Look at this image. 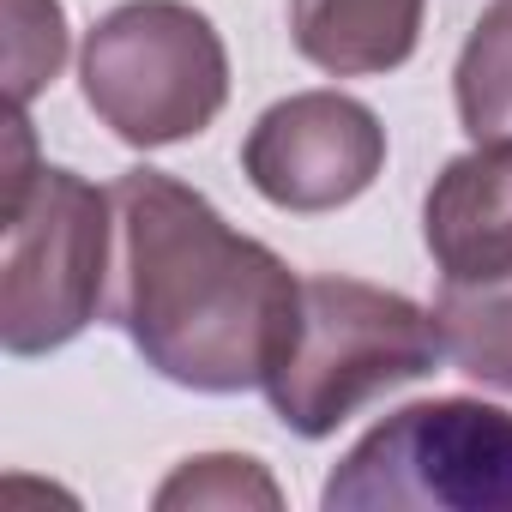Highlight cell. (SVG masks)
Segmentation results:
<instances>
[{"mask_svg": "<svg viewBox=\"0 0 512 512\" xmlns=\"http://www.w3.org/2000/svg\"><path fill=\"white\" fill-rule=\"evenodd\" d=\"M109 193L121 235L115 320L145 368L211 398L266 386L302 278L163 169H127Z\"/></svg>", "mask_w": 512, "mask_h": 512, "instance_id": "6da1fadb", "label": "cell"}, {"mask_svg": "<svg viewBox=\"0 0 512 512\" xmlns=\"http://www.w3.org/2000/svg\"><path fill=\"white\" fill-rule=\"evenodd\" d=\"M440 356L446 344L434 308L362 278H302L266 398L290 434L326 440L380 392L434 374Z\"/></svg>", "mask_w": 512, "mask_h": 512, "instance_id": "7a4b0ae2", "label": "cell"}, {"mask_svg": "<svg viewBox=\"0 0 512 512\" xmlns=\"http://www.w3.org/2000/svg\"><path fill=\"white\" fill-rule=\"evenodd\" d=\"M115 193H97L73 169L31 163L25 109H13V181H7V260H0V344L7 356H49L73 344L109 284Z\"/></svg>", "mask_w": 512, "mask_h": 512, "instance_id": "3957f363", "label": "cell"}, {"mask_svg": "<svg viewBox=\"0 0 512 512\" xmlns=\"http://www.w3.org/2000/svg\"><path fill=\"white\" fill-rule=\"evenodd\" d=\"M326 512H512V410L422 398L374 422L326 476Z\"/></svg>", "mask_w": 512, "mask_h": 512, "instance_id": "277c9868", "label": "cell"}, {"mask_svg": "<svg viewBox=\"0 0 512 512\" xmlns=\"http://www.w3.org/2000/svg\"><path fill=\"white\" fill-rule=\"evenodd\" d=\"M91 115L139 151L199 139L229 103V49L187 0H127L103 13L79 55Z\"/></svg>", "mask_w": 512, "mask_h": 512, "instance_id": "5b68a950", "label": "cell"}, {"mask_svg": "<svg viewBox=\"0 0 512 512\" xmlns=\"http://www.w3.org/2000/svg\"><path fill=\"white\" fill-rule=\"evenodd\" d=\"M241 169L253 193L278 211H338L362 199L386 169V127L368 103L344 91H296L253 121Z\"/></svg>", "mask_w": 512, "mask_h": 512, "instance_id": "8992f818", "label": "cell"}, {"mask_svg": "<svg viewBox=\"0 0 512 512\" xmlns=\"http://www.w3.org/2000/svg\"><path fill=\"white\" fill-rule=\"evenodd\" d=\"M422 241L440 284L512 272V145H476L434 175L422 199Z\"/></svg>", "mask_w": 512, "mask_h": 512, "instance_id": "52a82bcc", "label": "cell"}, {"mask_svg": "<svg viewBox=\"0 0 512 512\" xmlns=\"http://www.w3.org/2000/svg\"><path fill=\"white\" fill-rule=\"evenodd\" d=\"M428 0H290V43L332 79H374L416 55Z\"/></svg>", "mask_w": 512, "mask_h": 512, "instance_id": "ba28073f", "label": "cell"}, {"mask_svg": "<svg viewBox=\"0 0 512 512\" xmlns=\"http://www.w3.org/2000/svg\"><path fill=\"white\" fill-rule=\"evenodd\" d=\"M434 326L458 374L512 392V272L476 284H440Z\"/></svg>", "mask_w": 512, "mask_h": 512, "instance_id": "9c48e42d", "label": "cell"}, {"mask_svg": "<svg viewBox=\"0 0 512 512\" xmlns=\"http://www.w3.org/2000/svg\"><path fill=\"white\" fill-rule=\"evenodd\" d=\"M458 121L476 145H512V0H488L452 67Z\"/></svg>", "mask_w": 512, "mask_h": 512, "instance_id": "30bf717a", "label": "cell"}, {"mask_svg": "<svg viewBox=\"0 0 512 512\" xmlns=\"http://www.w3.org/2000/svg\"><path fill=\"white\" fill-rule=\"evenodd\" d=\"M157 506L163 512H175V506H284V494H278V482L266 476L260 458L205 452V458H187L157 488Z\"/></svg>", "mask_w": 512, "mask_h": 512, "instance_id": "8fae6325", "label": "cell"}, {"mask_svg": "<svg viewBox=\"0 0 512 512\" xmlns=\"http://www.w3.org/2000/svg\"><path fill=\"white\" fill-rule=\"evenodd\" d=\"M7 67H13V109H25L67 61V13L61 0H7Z\"/></svg>", "mask_w": 512, "mask_h": 512, "instance_id": "7c38bea8", "label": "cell"}]
</instances>
